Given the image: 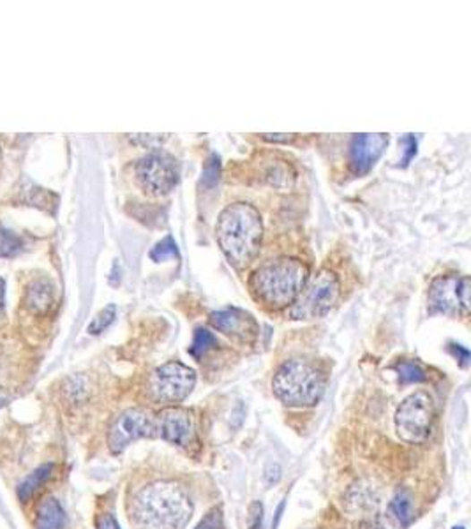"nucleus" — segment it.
<instances>
[{"label": "nucleus", "mask_w": 471, "mask_h": 529, "mask_svg": "<svg viewBox=\"0 0 471 529\" xmlns=\"http://www.w3.org/2000/svg\"><path fill=\"white\" fill-rule=\"evenodd\" d=\"M129 512L138 529H184L193 516V503L176 482H156L133 496Z\"/></svg>", "instance_id": "f257e3e1"}, {"label": "nucleus", "mask_w": 471, "mask_h": 529, "mask_svg": "<svg viewBox=\"0 0 471 529\" xmlns=\"http://www.w3.org/2000/svg\"><path fill=\"white\" fill-rule=\"evenodd\" d=\"M216 238L227 260L242 269L249 265L260 251L263 223L260 212L244 201L228 205L218 219Z\"/></svg>", "instance_id": "f03ea898"}, {"label": "nucleus", "mask_w": 471, "mask_h": 529, "mask_svg": "<svg viewBox=\"0 0 471 529\" xmlns=\"http://www.w3.org/2000/svg\"><path fill=\"white\" fill-rule=\"evenodd\" d=\"M309 279L307 267L295 258L267 261L251 277V288L258 300L272 309L294 303Z\"/></svg>", "instance_id": "7ed1b4c3"}, {"label": "nucleus", "mask_w": 471, "mask_h": 529, "mask_svg": "<svg viewBox=\"0 0 471 529\" xmlns=\"http://www.w3.org/2000/svg\"><path fill=\"white\" fill-rule=\"evenodd\" d=\"M276 397L292 408L314 406L325 392L323 374L307 360L295 358L281 365L272 380Z\"/></svg>", "instance_id": "20e7f679"}, {"label": "nucleus", "mask_w": 471, "mask_h": 529, "mask_svg": "<svg viewBox=\"0 0 471 529\" xmlns=\"http://www.w3.org/2000/svg\"><path fill=\"white\" fill-rule=\"evenodd\" d=\"M341 286L336 274L321 270L296 296L288 316L292 320H316L325 316L339 300Z\"/></svg>", "instance_id": "39448f33"}, {"label": "nucleus", "mask_w": 471, "mask_h": 529, "mask_svg": "<svg viewBox=\"0 0 471 529\" xmlns=\"http://www.w3.org/2000/svg\"><path fill=\"white\" fill-rule=\"evenodd\" d=\"M434 405L429 394L415 392L407 397L396 413L398 436L407 443H422L427 439L432 425Z\"/></svg>", "instance_id": "423d86ee"}, {"label": "nucleus", "mask_w": 471, "mask_h": 529, "mask_svg": "<svg viewBox=\"0 0 471 529\" xmlns=\"http://www.w3.org/2000/svg\"><path fill=\"white\" fill-rule=\"evenodd\" d=\"M196 385V374L193 369L180 362H168L158 367L149 378V392L158 403H180Z\"/></svg>", "instance_id": "0eeeda50"}, {"label": "nucleus", "mask_w": 471, "mask_h": 529, "mask_svg": "<svg viewBox=\"0 0 471 529\" xmlns=\"http://www.w3.org/2000/svg\"><path fill=\"white\" fill-rule=\"evenodd\" d=\"M140 185L154 196H165L176 189L180 178L177 159L167 152L156 150L147 154L136 165Z\"/></svg>", "instance_id": "6e6552de"}, {"label": "nucleus", "mask_w": 471, "mask_h": 529, "mask_svg": "<svg viewBox=\"0 0 471 529\" xmlns=\"http://www.w3.org/2000/svg\"><path fill=\"white\" fill-rule=\"evenodd\" d=\"M429 305L434 312L467 314L470 307V279L459 276L434 279L429 288Z\"/></svg>", "instance_id": "1a4fd4ad"}, {"label": "nucleus", "mask_w": 471, "mask_h": 529, "mask_svg": "<svg viewBox=\"0 0 471 529\" xmlns=\"http://www.w3.org/2000/svg\"><path fill=\"white\" fill-rule=\"evenodd\" d=\"M156 436V420L140 408L127 410L118 416L108 432V447L114 454L124 452L133 441Z\"/></svg>", "instance_id": "9d476101"}, {"label": "nucleus", "mask_w": 471, "mask_h": 529, "mask_svg": "<svg viewBox=\"0 0 471 529\" xmlns=\"http://www.w3.org/2000/svg\"><path fill=\"white\" fill-rule=\"evenodd\" d=\"M389 145L387 134H358L352 140L350 165L356 175H365Z\"/></svg>", "instance_id": "9b49d317"}, {"label": "nucleus", "mask_w": 471, "mask_h": 529, "mask_svg": "<svg viewBox=\"0 0 471 529\" xmlns=\"http://www.w3.org/2000/svg\"><path fill=\"white\" fill-rule=\"evenodd\" d=\"M156 431L178 447H189L194 438V423L191 414L182 408H167L156 420Z\"/></svg>", "instance_id": "f8f14e48"}, {"label": "nucleus", "mask_w": 471, "mask_h": 529, "mask_svg": "<svg viewBox=\"0 0 471 529\" xmlns=\"http://www.w3.org/2000/svg\"><path fill=\"white\" fill-rule=\"evenodd\" d=\"M210 321L218 330H221V332H225L228 336L244 334V328L247 330V325H251V327L254 325L251 316L238 311V309H223V311L212 312Z\"/></svg>", "instance_id": "ddd939ff"}, {"label": "nucleus", "mask_w": 471, "mask_h": 529, "mask_svg": "<svg viewBox=\"0 0 471 529\" xmlns=\"http://www.w3.org/2000/svg\"><path fill=\"white\" fill-rule=\"evenodd\" d=\"M65 528V514L59 501L54 498H47L38 507L36 529H64Z\"/></svg>", "instance_id": "4468645a"}, {"label": "nucleus", "mask_w": 471, "mask_h": 529, "mask_svg": "<svg viewBox=\"0 0 471 529\" xmlns=\"http://www.w3.org/2000/svg\"><path fill=\"white\" fill-rule=\"evenodd\" d=\"M27 305L36 312H47L54 305V286L48 281H36L27 294Z\"/></svg>", "instance_id": "2eb2a0df"}, {"label": "nucleus", "mask_w": 471, "mask_h": 529, "mask_svg": "<svg viewBox=\"0 0 471 529\" xmlns=\"http://www.w3.org/2000/svg\"><path fill=\"white\" fill-rule=\"evenodd\" d=\"M56 470V466L54 465H45V466H41V468H38V470L34 471V473H30L21 483H20V487H18V498L21 499V501H29L45 483H47V480L52 476V473Z\"/></svg>", "instance_id": "dca6fc26"}, {"label": "nucleus", "mask_w": 471, "mask_h": 529, "mask_svg": "<svg viewBox=\"0 0 471 529\" xmlns=\"http://www.w3.org/2000/svg\"><path fill=\"white\" fill-rule=\"evenodd\" d=\"M390 510L394 514V517L401 523V525H410L412 523L413 516V501L410 494L407 491H401L394 496L392 503H390Z\"/></svg>", "instance_id": "f3484780"}, {"label": "nucleus", "mask_w": 471, "mask_h": 529, "mask_svg": "<svg viewBox=\"0 0 471 529\" xmlns=\"http://www.w3.org/2000/svg\"><path fill=\"white\" fill-rule=\"evenodd\" d=\"M116 312H117L116 305H108L107 309H103V311L94 318V321L89 325V332H90V334H101L103 330H107V328L114 323V320H116Z\"/></svg>", "instance_id": "a211bd4d"}, {"label": "nucleus", "mask_w": 471, "mask_h": 529, "mask_svg": "<svg viewBox=\"0 0 471 529\" xmlns=\"http://www.w3.org/2000/svg\"><path fill=\"white\" fill-rule=\"evenodd\" d=\"M398 372L403 383H420L425 380V372L420 365L413 363V362H403L398 365Z\"/></svg>", "instance_id": "6ab92c4d"}, {"label": "nucleus", "mask_w": 471, "mask_h": 529, "mask_svg": "<svg viewBox=\"0 0 471 529\" xmlns=\"http://www.w3.org/2000/svg\"><path fill=\"white\" fill-rule=\"evenodd\" d=\"M214 345H216V337L209 330L200 328L194 334V341H193V346H191V353L194 356H200V354L209 352Z\"/></svg>", "instance_id": "aec40b11"}, {"label": "nucleus", "mask_w": 471, "mask_h": 529, "mask_svg": "<svg viewBox=\"0 0 471 529\" xmlns=\"http://www.w3.org/2000/svg\"><path fill=\"white\" fill-rule=\"evenodd\" d=\"M150 256H152V260H156V261H163V260H167V258H170V256H177V243L168 236V238H165L163 242H159V243L152 249Z\"/></svg>", "instance_id": "412c9836"}, {"label": "nucleus", "mask_w": 471, "mask_h": 529, "mask_svg": "<svg viewBox=\"0 0 471 529\" xmlns=\"http://www.w3.org/2000/svg\"><path fill=\"white\" fill-rule=\"evenodd\" d=\"M247 528L263 529V505L260 501H253L249 507Z\"/></svg>", "instance_id": "4be33fe9"}, {"label": "nucleus", "mask_w": 471, "mask_h": 529, "mask_svg": "<svg viewBox=\"0 0 471 529\" xmlns=\"http://www.w3.org/2000/svg\"><path fill=\"white\" fill-rule=\"evenodd\" d=\"M20 238L13 235L11 232L0 230V254H13L20 249Z\"/></svg>", "instance_id": "5701e85b"}, {"label": "nucleus", "mask_w": 471, "mask_h": 529, "mask_svg": "<svg viewBox=\"0 0 471 529\" xmlns=\"http://www.w3.org/2000/svg\"><path fill=\"white\" fill-rule=\"evenodd\" d=\"M194 529H223V514L219 508H214L207 517Z\"/></svg>", "instance_id": "b1692460"}, {"label": "nucleus", "mask_w": 471, "mask_h": 529, "mask_svg": "<svg viewBox=\"0 0 471 529\" xmlns=\"http://www.w3.org/2000/svg\"><path fill=\"white\" fill-rule=\"evenodd\" d=\"M98 529H120V526H118V523L116 521L114 516L105 514V516H101V519L98 523Z\"/></svg>", "instance_id": "393cba45"}, {"label": "nucleus", "mask_w": 471, "mask_h": 529, "mask_svg": "<svg viewBox=\"0 0 471 529\" xmlns=\"http://www.w3.org/2000/svg\"><path fill=\"white\" fill-rule=\"evenodd\" d=\"M265 478L269 483H276L281 478V468L278 465H270L265 473Z\"/></svg>", "instance_id": "a878e982"}, {"label": "nucleus", "mask_w": 471, "mask_h": 529, "mask_svg": "<svg viewBox=\"0 0 471 529\" xmlns=\"http://www.w3.org/2000/svg\"><path fill=\"white\" fill-rule=\"evenodd\" d=\"M452 350H454V353H456V356H458V354H461V356H463V358H461L463 365H467V363H468V358H470V353H468V350L461 348L459 345H452Z\"/></svg>", "instance_id": "bb28decb"}, {"label": "nucleus", "mask_w": 471, "mask_h": 529, "mask_svg": "<svg viewBox=\"0 0 471 529\" xmlns=\"http://www.w3.org/2000/svg\"><path fill=\"white\" fill-rule=\"evenodd\" d=\"M4 294H5V286H4V281L0 279V314L4 312Z\"/></svg>", "instance_id": "cd10ccee"}]
</instances>
